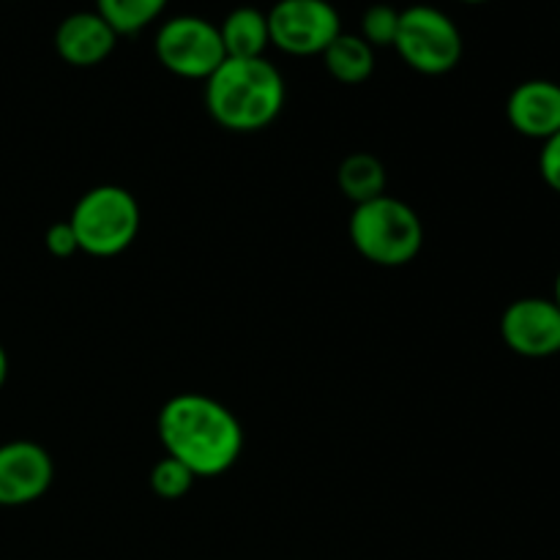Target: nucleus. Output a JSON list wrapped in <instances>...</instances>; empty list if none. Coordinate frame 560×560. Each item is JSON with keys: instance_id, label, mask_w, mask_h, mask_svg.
Returning <instances> with one entry per match:
<instances>
[{"instance_id": "nucleus-16", "label": "nucleus", "mask_w": 560, "mask_h": 560, "mask_svg": "<svg viewBox=\"0 0 560 560\" xmlns=\"http://www.w3.org/2000/svg\"><path fill=\"white\" fill-rule=\"evenodd\" d=\"M195 479L197 476L175 457H164L151 470L153 492L159 498H164V501H178V498H184L191 490V485H195Z\"/></svg>"}, {"instance_id": "nucleus-18", "label": "nucleus", "mask_w": 560, "mask_h": 560, "mask_svg": "<svg viewBox=\"0 0 560 560\" xmlns=\"http://www.w3.org/2000/svg\"><path fill=\"white\" fill-rule=\"evenodd\" d=\"M539 173L545 178V184L560 195V131H556L550 140H545V148H541L539 156Z\"/></svg>"}, {"instance_id": "nucleus-1", "label": "nucleus", "mask_w": 560, "mask_h": 560, "mask_svg": "<svg viewBox=\"0 0 560 560\" xmlns=\"http://www.w3.org/2000/svg\"><path fill=\"white\" fill-rule=\"evenodd\" d=\"M159 438L167 457L195 476H219L235 465L244 448L238 419L222 402L202 394H178L159 413Z\"/></svg>"}, {"instance_id": "nucleus-6", "label": "nucleus", "mask_w": 560, "mask_h": 560, "mask_svg": "<svg viewBox=\"0 0 560 560\" xmlns=\"http://www.w3.org/2000/svg\"><path fill=\"white\" fill-rule=\"evenodd\" d=\"M156 58L167 71L208 80L228 60L219 25L202 16H173L156 33Z\"/></svg>"}, {"instance_id": "nucleus-5", "label": "nucleus", "mask_w": 560, "mask_h": 560, "mask_svg": "<svg viewBox=\"0 0 560 560\" xmlns=\"http://www.w3.org/2000/svg\"><path fill=\"white\" fill-rule=\"evenodd\" d=\"M394 49L410 69L421 74H446L463 58V36L448 14L432 5H410L399 11Z\"/></svg>"}, {"instance_id": "nucleus-8", "label": "nucleus", "mask_w": 560, "mask_h": 560, "mask_svg": "<svg viewBox=\"0 0 560 560\" xmlns=\"http://www.w3.org/2000/svg\"><path fill=\"white\" fill-rule=\"evenodd\" d=\"M501 337L517 355L550 359L560 353V306L552 299H520L501 317Z\"/></svg>"}, {"instance_id": "nucleus-22", "label": "nucleus", "mask_w": 560, "mask_h": 560, "mask_svg": "<svg viewBox=\"0 0 560 560\" xmlns=\"http://www.w3.org/2000/svg\"><path fill=\"white\" fill-rule=\"evenodd\" d=\"M463 3H487V0H463Z\"/></svg>"}, {"instance_id": "nucleus-19", "label": "nucleus", "mask_w": 560, "mask_h": 560, "mask_svg": "<svg viewBox=\"0 0 560 560\" xmlns=\"http://www.w3.org/2000/svg\"><path fill=\"white\" fill-rule=\"evenodd\" d=\"M47 249L55 257H71L74 252H80V244H77V235L69 222H58L47 230Z\"/></svg>"}, {"instance_id": "nucleus-11", "label": "nucleus", "mask_w": 560, "mask_h": 560, "mask_svg": "<svg viewBox=\"0 0 560 560\" xmlns=\"http://www.w3.org/2000/svg\"><path fill=\"white\" fill-rule=\"evenodd\" d=\"M118 33L104 22L96 11H77L69 14L55 31V49L71 66H96L109 58Z\"/></svg>"}, {"instance_id": "nucleus-2", "label": "nucleus", "mask_w": 560, "mask_h": 560, "mask_svg": "<svg viewBox=\"0 0 560 560\" xmlns=\"http://www.w3.org/2000/svg\"><path fill=\"white\" fill-rule=\"evenodd\" d=\"M206 107L230 131L266 129L284 107V80L266 58H228L206 80Z\"/></svg>"}, {"instance_id": "nucleus-9", "label": "nucleus", "mask_w": 560, "mask_h": 560, "mask_svg": "<svg viewBox=\"0 0 560 560\" xmlns=\"http://www.w3.org/2000/svg\"><path fill=\"white\" fill-rule=\"evenodd\" d=\"M52 457L38 443H5L0 446V506L38 501L52 485Z\"/></svg>"}, {"instance_id": "nucleus-20", "label": "nucleus", "mask_w": 560, "mask_h": 560, "mask_svg": "<svg viewBox=\"0 0 560 560\" xmlns=\"http://www.w3.org/2000/svg\"><path fill=\"white\" fill-rule=\"evenodd\" d=\"M5 375H9V359H5V350L0 348V388H3Z\"/></svg>"}, {"instance_id": "nucleus-4", "label": "nucleus", "mask_w": 560, "mask_h": 560, "mask_svg": "<svg viewBox=\"0 0 560 560\" xmlns=\"http://www.w3.org/2000/svg\"><path fill=\"white\" fill-rule=\"evenodd\" d=\"M82 252L93 257L120 255L140 230V206L120 186H96L85 191L69 219Z\"/></svg>"}, {"instance_id": "nucleus-15", "label": "nucleus", "mask_w": 560, "mask_h": 560, "mask_svg": "<svg viewBox=\"0 0 560 560\" xmlns=\"http://www.w3.org/2000/svg\"><path fill=\"white\" fill-rule=\"evenodd\" d=\"M164 9L167 0H96V14H102L118 36H135Z\"/></svg>"}, {"instance_id": "nucleus-21", "label": "nucleus", "mask_w": 560, "mask_h": 560, "mask_svg": "<svg viewBox=\"0 0 560 560\" xmlns=\"http://www.w3.org/2000/svg\"><path fill=\"white\" fill-rule=\"evenodd\" d=\"M552 301H556V304L560 306V273H558V282H556V299H552Z\"/></svg>"}, {"instance_id": "nucleus-7", "label": "nucleus", "mask_w": 560, "mask_h": 560, "mask_svg": "<svg viewBox=\"0 0 560 560\" xmlns=\"http://www.w3.org/2000/svg\"><path fill=\"white\" fill-rule=\"evenodd\" d=\"M268 33L288 55H323L342 33L337 9L328 0H279L268 11Z\"/></svg>"}, {"instance_id": "nucleus-3", "label": "nucleus", "mask_w": 560, "mask_h": 560, "mask_svg": "<svg viewBox=\"0 0 560 560\" xmlns=\"http://www.w3.org/2000/svg\"><path fill=\"white\" fill-rule=\"evenodd\" d=\"M350 238L361 257L377 266L397 268L419 255L424 228L408 202L383 195L355 206L350 217Z\"/></svg>"}, {"instance_id": "nucleus-14", "label": "nucleus", "mask_w": 560, "mask_h": 560, "mask_svg": "<svg viewBox=\"0 0 560 560\" xmlns=\"http://www.w3.org/2000/svg\"><path fill=\"white\" fill-rule=\"evenodd\" d=\"M337 184L355 206L386 195V167L372 153H353L339 164Z\"/></svg>"}, {"instance_id": "nucleus-12", "label": "nucleus", "mask_w": 560, "mask_h": 560, "mask_svg": "<svg viewBox=\"0 0 560 560\" xmlns=\"http://www.w3.org/2000/svg\"><path fill=\"white\" fill-rule=\"evenodd\" d=\"M219 36H222L228 58H262L266 47L271 44L268 14L252 9V5H241L224 16V22L219 25Z\"/></svg>"}, {"instance_id": "nucleus-13", "label": "nucleus", "mask_w": 560, "mask_h": 560, "mask_svg": "<svg viewBox=\"0 0 560 560\" xmlns=\"http://www.w3.org/2000/svg\"><path fill=\"white\" fill-rule=\"evenodd\" d=\"M326 69L345 85H359L375 71V49L355 33H339L323 52Z\"/></svg>"}, {"instance_id": "nucleus-10", "label": "nucleus", "mask_w": 560, "mask_h": 560, "mask_svg": "<svg viewBox=\"0 0 560 560\" xmlns=\"http://www.w3.org/2000/svg\"><path fill=\"white\" fill-rule=\"evenodd\" d=\"M509 124L530 140H550L560 131V85L552 80H528L506 102Z\"/></svg>"}, {"instance_id": "nucleus-17", "label": "nucleus", "mask_w": 560, "mask_h": 560, "mask_svg": "<svg viewBox=\"0 0 560 560\" xmlns=\"http://www.w3.org/2000/svg\"><path fill=\"white\" fill-rule=\"evenodd\" d=\"M399 31V11L394 5L377 3L370 5L361 16V38L375 47H394Z\"/></svg>"}]
</instances>
